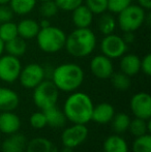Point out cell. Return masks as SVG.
Returning <instances> with one entry per match:
<instances>
[{"mask_svg": "<svg viewBox=\"0 0 151 152\" xmlns=\"http://www.w3.org/2000/svg\"><path fill=\"white\" fill-rule=\"evenodd\" d=\"M94 104L87 93L82 91L71 92L63 104V113L67 121L77 124H88Z\"/></svg>", "mask_w": 151, "mask_h": 152, "instance_id": "obj_1", "label": "cell"}, {"mask_svg": "<svg viewBox=\"0 0 151 152\" xmlns=\"http://www.w3.org/2000/svg\"><path fill=\"white\" fill-rule=\"evenodd\" d=\"M85 79L83 68L74 62H65L57 65L52 72V81L59 91L71 92L77 91Z\"/></svg>", "mask_w": 151, "mask_h": 152, "instance_id": "obj_2", "label": "cell"}, {"mask_svg": "<svg viewBox=\"0 0 151 152\" xmlns=\"http://www.w3.org/2000/svg\"><path fill=\"white\" fill-rule=\"evenodd\" d=\"M96 44V35L90 28H76L66 35L64 49L73 57L84 58L92 54Z\"/></svg>", "mask_w": 151, "mask_h": 152, "instance_id": "obj_3", "label": "cell"}, {"mask_svg": "<svg viewBox=\"0 0 151 152\" xmlns=\"http://www.w3.org/2000/svg\"><path fill=\"white\" fill-rule=\"evenodd\" d=\"M35 38L40 51L47 54H55L64 49L66 33L59 27L50 25L40 28Z\"/></svg>", "mask_w": 151, "mask_h": 152, "instance_id": "obj_4", "label": "cell"}, {"mask_svg": "<svg viewBox=\"0 0 151 152\" xmlns=\"http://www.w3.org/2000/svg\"><path fill=\"white\" fill-rule=\"evenodd\" d=\"M147 19L146 10L138 4H129L118 14L117 25L123 32H135L140 29Z\"/></svg>", "mask_w": 151, "mask_h": 152, "instance_id": "obj_5", "label": "cell"}, {"mask_svg": "<svg viewBox=\"0 0 151 152\" xmlns=\"http://www.w3.org/2000/svg\"><path fill=\"white\" fill-rule=\"evenodd\" d=\"M33 90L32 99L40 111L57 106L59 99V91L51 80L44 79Z\"/></svg>", "mask_w": 151, "mask_h": 152, "instance_id": "obj_6", "label": "cell"}, {"mask_svg": "<svg viewBox=\"0 0 151 152\" xmlns=\"http://www.w3.org/2000/svg\"><path fill=\"white\" fill-rule=\"evenodd\" d=\"M89 130L87 124L71 123V126L63 129L61 134V143L63 147L69 149H76L87 140Z\"/></svg>", "mask_w": 151, "mask_h": 152, "instance_id": "obj_7", "label": "cell"}, {"mask_svg": "<svg viewBox=\"0 0 151 152\" xmlns=\"http://www.w3.org/2000/svg\"><path fill=\"white\" fill-rule=\"evenodd\" d=\"M46 79V69L39 63H29L22 66L18 80L26 89H34L38 84Z\"/></svg>", "mask_w": 151, "mask_h": 152, "instance_id": "obj_8", "label": "cell"}, {"mask_svg": "<svg viewBox=\"0 0 151 152\" xmlns=\"http://www.w3.org/2000/svg\"><path fill=\"white\" fill-rule=\"evenodd\" d=\"M101 54L107 56L110 59H118L126 53L127 44L124 42L122 36H119L115 33L104 35L101 42Z\"/></svg>", "mask_w": 151, "mask_h": 152, "instance_id": "obj_9", "label": "cell"}, {"mask_svg": "<svg viewBox=\"0 0 151 152\" xmlns=\"http://www.w3.org/2000/svg\"><path fill=\"white\" fill-rule=\"evenodd\" d=\"M22 69V63L18 57L9 54L0 56V80L7 84H12L18 81Z\"/></svg>", "mask_w": 151, "mask_h": 152, "instance_id": "obj_10", "label": "cell"}, {"mask_svg": "<svg viewBox=\"0 0 151 152\" xmlns=\"http://www.w3.org/2000/svg\"><path fill=\"white\" fill-rule=\"evenodd\" d=\"M129 109L137 118L149 120L151 118V96L148 92H138L129 100Z\"/></svg>", "mask_w": 151, "mask_h": 152, "instance_id": "obj_11", "label": "cell"}, {"mask_svg": "<svg viewBox=\"0 0 151 152\" xmlns=\"http://www.w3.org/2000/svg\"><path fill=\"white\" fill-rule=\"evenodd\" d=\"M90 72L99 80H108L114 72V64L112 59L103 54L95 55L89 63Z\"/></svg>", "mask_w": 151, "mask_h": 152, "instance_id": "obj_12", "label": "cell"}, {"mask_svg": "<svg viewBox=\"0 0 151 152\" xmlns=\"http://www.w3.org/2000/svg\"><path fill=\"white\" fill-rule=\"evenodd\" d=\"M22 121L14 111L0 112V132L6 136L20 132Z\"/></svg>", "mask_w": 151, "mask_h": 152, "instance_id": "obj_13", "label": "cell"}, {"mask_svg": "<svg viewBox=\"0 0 151 152\" xmlns=\"http://www.w3.org/2000/svg\"><path fill=\"white\" fill-rule=\"evenodd\" d=\"M115 115V109L110 102H101L93 107L91 121L96 124L105 125L111 122Z\"/></svg>", "mask_w": 151, "mask_h": 152, "instance_id": "obj_14", "label": "cell"}, {"mask_svg": "<svg viewBox=\"0 0 151 152\" xmlns=\"http://www.w3.org/2000/svg\"><path fill=\"white\" fill-rule=\"evenodd\" d=\"M27 138L20 132L7 136L1 143L2 152H25L27 146Z\"/></svg>", "mask_w": 151, "mask_h": 152, "instance_id": "obj_15", "label": "cell"}, {"mask_svg": "<svg viewBox=\"0 0 151 152\" xmlns=\"http://www.w3.org/2000/svg\"><path fill=\"white\" fill-rule=\"evenodd\" d=\"M93 16L85 4H81L71 12V21L76 28H90Z\"/></svg>", "mask_w": 151, "mask_h": 152, "instance_id": "obj_16", "label": "cell"}, {"mask_svg": "<svg viewBox=\"0 0 151 152\" xmlns=\"http://www.w3.org/2000/svg\"><path fill=\"white\" fill-rule=\"evenodd\" d=\"M20 104V96L15 90L0 87V112L15 111Z\"/></svg>", "mask_w": 151, "mask_h": 152, "instance_id": "obj_17", "label": "cell"}, {"mask_svg": "<svg viewBox=\"0 0 151 152\" xmlns=\"http://www.w3.org/2000/svg\"><path fill=\"white\" fill-rule=\"evenodd\" d=\"M120 72L128 77L137 76L141 72V58L136 54H126L120 57Z\"/></svg>", "mask_w": 151, "mask_h": 152, "instance_id": "obj_18", "label": "cell"}, {"mask_svg": "<svg viewBox=\"0 0 151 152\" xmlns=\"http://www.w3.org/2000/svg\"><path fill=\"white\" fill-rule=\"evenodd\" d=\"M17 28H18V36L22 37L25 40H29L36 37L40 26L37 21L26 18L21 20L17 24Z\"/></svg>", "mask_w": 151, "mask_h": 152, "instance_id": "obj_19", "label": "cell"}, {"mask_svg": "<svg viewBox=\"0 0 151 152\" xmlns=\"http://www.w3.org/2000/svg\"><path fill=\"white\" fill-rule=\"evenodd\" d=\"M104 152H129V145L123 137L114 134L107 137L103 143Z\"/></svg>", "mask_w": 151, "mask_h": 152, "instance_id": "obj_20", "label": "cell"}, {"mask_svg": "<svg viewBox=\"0 0 151 152\" xmlns=\"http://www.w3.org/2000/svg\"><path fill=\"white\" fill-rule=\"evenodd\" d=\"M25 152H59L51 140L44 137H36L27 142Z\"/></svg>", "mask_w": 151, "mask_h": 152, "instance_id": "obj_21", "label": "cell"}, {"mask_svg": "<svg viewBox=\"0 0 151 152\" xmlns=\"http://www.w3.org/2000/svg\"><path fill=\"white\" fill-rule=\"evenodd\" d=\"M44 116H46L47 125L53 128H60L63 127L66 123L67 119L65 117L62 110H59L57 106L49 108L44 111Z\"/></svg>", "mask_w": 151, "mask_h": 152, "instance_id": "obj_22", "label": "cell"}, {"mask_svg": "<svg viewBox=\"0 0 151 152\" xmlns=\"http://www.w3.org/2000/svg\"><path fill=\"white\" fill-rule=\"evenodd\" d=\"M27 48L28 46H27L26 40L20 36H17L14 39L4 42V52L12 56L18 57V58L22 57L27 52Z\"/></svg>", "mask_w": 151, "mask_h": 152, "instance_id": "obj_23", "label": "cell"}, {"mask_svg": "<svg viewBox=\"0 0 151 152\" xmlns=\"http://www.w3.org/2000/svg\"><path fill=\"white\" fill-rule=\"evenodd\" d=\"M37 0H10L8 5L18 16H26L35 8Z\"/></svg>", "mask_w": 151, "mask_h": 152, "instance_id": "obj_24", "label": "cell"}, {"mask_svg": "<svg viewBox=\"0 0 151 152\" xmlns=\"http://www.w3.org/2000/svg\"><path fill=\"white\" fill-rule=\"evenodd\" d=\"M150 119L144 120V119L135 117L133 119H131L127 132H129V134L136 138V137L143 136L145 134H150Z\"/></svg>", "mask_w": 151, "mask_h": 152, "instance_id": "obj_25", "label": "cell"}, {"mask_svg": "<svg viewBox=\"0 0 151 152\" xmlns=\"http://www.w3.org/2000/svg\"><path fill=\"white\" fill-rule=\"evenodd\" d=\"M98 22H97V28L98 31L103 35H108V34L114 33L115 29L117 27V21L116 19L112 16L111 14H104L99 15Z\"/></svg>", "mask_w": 151, "mask_h": 152, "instance_id": "obj_26", "label": "cell"}, {"mask_svg": "<svg viewBox=\"0 0 151 152\" xmlns=\"http://www.w3.org/2000/svg\"><path fill=\"white\" fill-rule=\"evenodd\" d=\"M111 125L112 128H113L115 134H124L128 130V126L129 123H131V117L126 114V113H115L114 117L111 120Z\"/></svg>", "mask_w": 151, "mask_h": 152, "instance_id": "obj_27", "label": "cell"}, {"mask_svg": "<svg viewBox=\"0 0 151 152\" xmlns=\"http://www.w3.org/2000/svg\"><path fill=\"white\" fill-rule=\"evenodd\" d=\"M18 36V28L17 23L12 21L0 23V38L4 42H9Z\"/></svg>", "mask_w": 151, "mask_h": 152, "instance_id": "obj_28", "label": "cell"}, {"mask_svg": "<svg viewBox=\"0 0 151 152\" xmlns=\"http://www.w3.org/2000/svg\"><path fill=\"white\" fill-rule=\"evenodd\" d=\"M113 87L118 91H126L131 87V77L126 76L123 72H113L110 78Z\"/></svg>", "mask_w": 151, "mask_h": 152, "instance_id": "obj_29", "label": "cell"}, {"mask_svg": "<svg viewBox=\"0 0 151 152\" xmlns=\"http://www.w3.org/2000/svg\"><path fill=\"white\" fill-rule=\"evenodd\" d=\"M133 152H151V134H145L136 137L131 144Z\"/></svg>", "mask_w": 151, "mask_h": 152, "instance_id": "obj_30", "label": "cell"}, {"mask_svg": "<svg viewBox=\"0 0 151 152\" xmlns=\"http://www.w3.org/2000/svg\"><path fill=\"white\" fill-rule=\"evenodd\" d=\"M59 12V8L57 6V4L55 3L54 0H49V1H44L42 2L39 6V14L42 18L50 19L53 18L57 15V12Z\"/></svg>", "mask_w": 151, "mask_h": 152, "instance_id": "obj_31", "label": "cell"}, {"mask_svg": "<svg viewBox=\"0 0 151 152\" xmlns=\"http://www.w3.org/2000/svg\"><path fill=\"white\" fill-rule=\"evenodd\" d=\"M83 2L93 15H101L108 10L107 0H84Z\"/></svg>", "mask_w": 151, "mask_h": 152, "instance_id": "obj_32", "label": "cell"}, {"mask_svg": "<svg viewBox=\"0 0 151 152\" xmlns=\"http://www.w3.org/2000/svg\"><path fill=\"white\" fill-rule=\"evenodd\" d=\"M29 123H30L31 127L34 129H42L46 127L47 120L44 111H37V112L32 113L29 118Z\"/></svg>", "mask_w": 151, "mask_h": 152, "instance_id": "obj_33", "label": "cell"}, {"mask_svg": "<svg viewBox=\"0 0 151 152\" xmlns=\"http://www.w3.org/2000/svg\"><path fill=\"white\" fill-rule=\"evenodd\" d=\"M108 1V10L111 14L118 15L126 8L129 4H131V0H107Z\"/></svg>", "mask_w": 151, "mask_h": 152, "instance_id": "obj_34", "label": "cell"}, {"mask_svg": "<svg viewBox=\"0 0 151 152\" xmlns=\"http://www.w3.org/2000/svg\"><path fill=\"white\" fill-rule=\"evenodd\" d=\"M59 10L62 12H73L79 5L83 4L84 0H54Z\"/></svg>", "mask_w": 151, "mask_h": 152, "instance_id": "obj_35", "label": "cell"}, {"mask_svg": "<svg viewBox=\"0 0 151 152\" xmlns=\"http://www.w3.org/2000/svg\"><path fill=\"white\" fill-rule=\"evenodd\" d=\"M14 15L15 14L12 12V8L9 7L8 4L0 5V23L12 21V17H14Z\"/></svg>", "mask_w": 151, "mask_h": 152, "instance_id": "obj_36", "label": "cell"}, {"mask_svg": "<svg viewBox=\"0 0 151 152\" xmlns=\"http://www.w3.org/2000/svg\"><path fill=\"white\" fill-rule=\"evenodd\" d=\"M141 72L145 74L146 76L151 75V55L146 54L141 59Z\"/></svg>", "mask_w": 151, "mask_h": 152, "instance_id": "obj_37", "label": "cell"}, {"mask_svg": "<svg viewBox=\"0 0 151 152\" xmlns=\"http://www.w3.org/2000/svg\"><path fill=\"white\" fill-rule=\"evenodd\" d=\"M138 1V5L141 6L142 8L148 12L151 8V0H137Z\"/></svg>", "mask_w": 151, "mask_h": 152, "instance_id": "obj_38", "label": "cell"}, {"mask_svg": "<svg viewBox=\"0 0 151 152\" xmlns=\"http://www.w3.org/2000/svg\"><path fill=\"white\" fill-rule=\"evenodd\" d=\"M123 33H124V35H123L122 37L126 44H131V42H133V40L135 39L133 32H123Z\"/></svg>", "mask_w": 151, "mask_h": 152, "instance_id": "obj_39", "label": "cell"}, {"mask_svg": "<svg viewBox=\"0 0 151 152\" xmlns=\"http://www.w3.org/2000/svg\"><path fill=\"white\" fill-rule=\"evenodd\" d=\"M38 23H39L40 28H44V27H48V26H50V25H51L49 19H46V18H42V20L40 21V22H38Z\"/></svg>", "mask_w": 151, "mask_h": 152, "instance_id": "obj_40", "label": "cell"}, {"mask_svg": "<svg viewBox=\"0 0 151 152\" xmlns=\"http://www.w3.org/2000/svg\"><path fill=\"white\" fill-rule=\"evenodd\" d=\"M4 53V42L0 38V56Z\"/></svg>", "mask_w": 151, "mask_h": 152, "instance_id": "obj_41", "label": "cell"}, {"mask_svg": "<svg viewBox=\"0 0 151 152\" xmlns=\"http://www.w3.org/2000/svg\"><path fill=\"white\" fill-rule=\"evenodd\" d=\"M10 0H0V5H3V4H8Z\"/></svg>", "mask_w": 151, "mask_h": 152, "instance_id": "obj_42", "label": "cell"}, {"mask_svg": "<svg viewBox=\"0 0 151 152\" xmlns=\"http://www.w3.org/2000/svg\"><path fill=\"white\" fill-rule=\"evenodd\" d=\"M37 1H40V2H44V1H49V0H37Z\"/></svg>", "mask_w": 151, "mask_h": 152, "instance_id": "obj_43", "label": "cell"}]
</instances>
